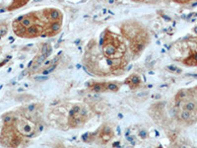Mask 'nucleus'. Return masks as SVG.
<instances>
[{
  "mask_svg": "<svg viewBox=\"0 0 197 148\" xmlns=\"http://www.w3.org/2000/svg\"><path fill=\"white\" fill-rule=\"evenodd\" d=\"M101 49L111 72L124 68L126 65L124 56L127 52V45L121 36L106 29L103 34Z\"/></svg>",
  "mask_w": 197,
  "mask_h": 148,
  "instance_id": "nucleus-1",
  "label": "nucleus"
},
{
  "mask_svg": "<svg viewBox=\"0 0 197 148\" xmlns=\"http://www.w3.org/2000/svg\"><path fill=\"white\" fill-rule=\"evenodd\" d=\"M120 32L129 42V50L135 57L141 55L150 42V36L145 27L134 20H129L122 24Z\"/></svg>",
  "mask_w": 197,
  "mask_h": 148,
  "instance_id": "nucleus-2",
  "label": "nucleus"
},
{
  "mask_svg": "<svg viewBox=\"0 0 197 148\" xmlns=\"http://www.w3.org/2000/svg\"><path fill=\"white\" fill-rule=\"evenodd\" d=\"M4 124L12 125L13 129L23 137H29V138L34 137L36 135L38 130H42L38 127L37 123H35L32 119L27 117H19V118L13 117L10 122Z\"/></svg>",
  "mask_w": 197,
  "mask_h": 148,
  "instance_id": "nucleus-3",
  "label": "nucleus"
},
{
  "mask_svg": "<svg viewBox=\"0 0 197 148\" xmlns=\"http://www.w3.org/2000/svg\"><path fill=\"white\" fill-rule=\"evenodd\" d=\"M89 119V112L84 105H74L67 118V123L71 129H79L83 126Z\"/></svg>",
  "mask_w": 197,
  "mask_h": 148,
  "instance_id": "nucleus-4",
  "label": "nucleus"
},
{
  "mask_svg": "<svg viewBox=\"0 0 197 148\" xmlns=\"http://www.w3.org/2000/svg\"><path fill=\"white\" fill-rule=\"evenodd\" d=\"M89 88L94 92H117L119 89V84L117 82H94L90 84Z\"/></svg>",
  "mask_w": 197,
  "mask_h": 148,
  "instance_id": "nucleus-5",
  "label": "nucleus"
},
{
  "mask_svg": "<svg viewBox=\"0 0 197 148\" xmlns=\"http://www.w3.org/2000/svg\"><path fill=\"white\" fill-rule=\"evenodd\" d=\"M51 51H52V46H51V45L49 44V43L44 44V45L42 46V50H40L39 53L36 56L35 60H34V62H33L34 65L32 67L34 68V70L37 69L38 67H39L40 64L45 61V59L51 55Z\"/></svg>",
  "mask_w": 197,
  "mask_h": 148,
  "instance_id": "nucleus-6",
  "label": "nucleus"
},
{
  "mask_svg": "<svg viewBox=\"0 0 197 148\" xmlns=\"http://www.w3.org/2000/svg\"><path fill=\"white\" fill-rule=\"evenodd\" d=\"M112 136H113V131H112V130L111 129V127L104 126L103 129L98 132V134L95 137H96V140L99 143L106 144L112 138Z\"/></svg>",
  "mask_w": 197,
  "mask_h": 148,
  "instance_id": "nucleus-7",
  "label": "nucleus"
},
{
  "mask_svg": "<svg viewBox=\"0 0 197 148\" xmlns=\"http://www.w3.org/2000/svg\"><path fill=\"white\" fill-rule=\"evenodd\" d=\"M125 84L128 85L129 88L132 90L136 89L141 84V78L139 77V75H137V74H131L128 78L125 79Z\"/></svg>",
  "mask_w": 197,
  "mask_h": 148,
  "instance_id": "nucleus-8",
  "label": "nucleus"
},
{
  "mask_svg": "<svg viewBox=\"0 0 197 148\" xmlns=\"http://www.w3.org/2000/svg\"><path fill=\"white\" fill-rule=\"evenodd\" d=\"M29 1H30V0H12V2L8 6L7 10L8 11H13V10L19 9V8H22L23 6L28 4Z\"/></svg>",
  "mask_w": 197,
  "mask_h": 148,
  "instance_id": "nucleus-9",
  "label": "nucleus"
},
{
  "mask_svg": "<svg viewBox=\"0 0 197 148\" xmlns=\"http://www.w3.org/2000/svg\"><path fill=\"white\" fill-rule=\"evenodd\" d=\"M183 63L188 66H197V52L192 53L191 56H189L187 58H185L183 60Z\"/></svg>",
  "mask_w": 197,
  "mask_h": 148,
  "instance_id": "nucleus-10",
  "label": "nucleus"
},
{
  "mask_svg": "<svg viewBox=\"0 0 197 148\" xmlns=\"http://www.w3.org/2000/svg\"><path fill=\"white\" fill-rule=\"evenodd\" d=\"M174 2H178V3H188L190 1H192V0H173Z\"/></svg>",
  "mask_w": 197,
  "mask_h": 148,
  "instance_id": "nucleus-11",
  "label": "nucleus"
},
{
  "mask_svg": "<svg viewBox=\"0 0 197 148\" xmlns=\"http://www.w3.org/2000/svg\"><path fill=\"white\" fill-rule=\"evenodd\" d=\"M134 2H138V3H146V0H132Z\"/></svg>",
  "mask_w": 197,
  "mask_h": 148,
  "instance_id": "nucleus-12",
  "label": "nucleus"
}]
</instances>
